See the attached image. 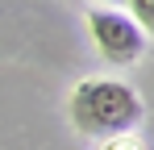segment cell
Segmentation results:
<instances>
[{"label":"cell","instance_id":"obj_1","mask_svg":"<svg viewBox=\"0 0 154 150\" xmlns=\"http://www.w3.org/2000/svg\"><path fill=\"white\" fill-rule=\"evenodd\" d=\"M71 121L88 138H121L142 121V96L121 79H83L71 92Z\"/></svg>","mask_w":154,"mask_h":150},{"label":"cell","instance_id":"obj_2","mask_svg":"<svg viewBox=\"0 0 154 150\" xmlns=\"http://www.w3.org/2000/svg\"><path fill=\"white\" fill-rule=\"evenodd\" d=\"M88 29H92V42L108 63H137L142 50H146V33L142 25L117 13V8H92L88 13Z\"/></svg>","mask_w":154,"mask_h":150},{"label":"cell","instance_id":"obj_3","mask_svg":"<svg viewBox=\"0 0 154 150\" xmlns=\"http://www.w3.org/2000/svg\"><path fill=\"white\" fill-rule=\"evenodd\" d=\"M129 17L142 25V33H154V0H129Z\"/></svg>","mask_w":154,"mask_h":150},{"label":"cell","instance_id":"obj_4","mask_svg":"<svg viewBox=\"0 0 154 150\" xmlns=\"http://www.w3.org/2000/svg\"><path fill=\"white\" fill-rule=\"evenodd\" d=\"M108 150H137V142H133L129 133H121V142H112V146H108Z\"/></svg>","mask_w":154,"mask_h":150}]
</instances>
